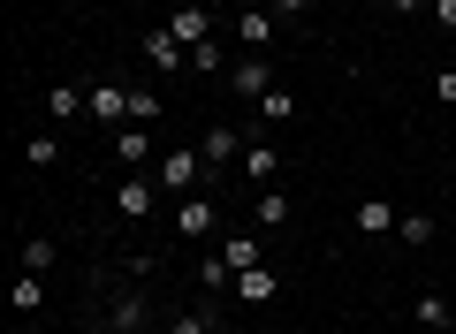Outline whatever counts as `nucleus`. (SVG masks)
<instances>
[{
  "label": "nucleus",
  "instance_id": "nucleus-2",
  "mask_svg": "<svg viewBox=\"0 0 456 334\" xmlns=\"http://www.w3.org/2000/svg\"><path fill=\"white\" fill-rule=\"evenodd\" d=\"M198 175H213V167H198V152H160V159H152V183H160V191H175V198H191Z\"/></svg>",
  "mask_w": 456,
  "mask_h": 334
},
{
  "label": "nucleus",
  "instance_id": "nucleus-14",
  "mask_svg": "<svg viewBox=\"0 0 456 334\" xmlns=\"http://www.w3.org/2000/svg\"><path fill=\"white\" fill-rule=\"evenodd\" d=\"M395 221H403V213L380 206V198H365V206H358V236H395Z\"/></svg>",
  "mask_w": 456,
  "mask_h": 334
},
{
  "label": "nucleus",
  "instance_id": "nucleus-13",
  "mask_svg": "<svg viewBox=\"0 0 456 334\" xmlns=\"http://www.w3.org/2000/svg\"><path fill=\"white\" fill-rule=\"evenodd\" d=\"M228 159H244V137H236L228 122H213L206 129V167H228Z\"/></svg>",
  "mask_w": 456,
  "mask_h": 334
},
{
  "label": "nucleus",
  "instance_id": "nucleus-31",
  "mask_svg": "<svg viewBox=\"0 0 456 334\" xmlns=\"http://www.w3.org/2000/svg\"><path fill=\"white\" fill-rule=\"evenodd\" d=\"M244 8H266V0H244Z\"/></svg>",
  "mask_w": 456,
  "mask_h": 334
},
{
  "label": "nucleus",
  "instance_id": "nucleus-6",
  "mask_svg": "<svg viewBox=\"0 0 456 334\" xmlns=\"http://www.w3.org/2000/svg\"><path fill=\"white\" fill-rule=\"evenodd\" d=\"M167 31H175L183 46H206V38H213V16H206V0H183L175 16H167Z\"/></svg>",
  "mask_w": 456,
  "mask_h": 334
},
{
  "label": "nucleus",
  "instance_id": "nucleus-11",
  "mask_svg": "<svg viewBox=\"0 0 456 334\" xmlns=\"http://www.w3.org/2000/svg\"><path fill=\"white\" fill-rule=\"evenodd\" d=\"M152 191H160V183L130 175V183H122V191H114V213H122V221H145V213H152Z\"/></svg>",
  "mask_w": 456,
  "mask_h": 334
},
{
  "label": "nucleus",
  "instance_id": "nucleus-30",
  "mask_svg": "<svg viewBox=\"0 0 456 334\" xmlns=\"http://www.w3.org/2000/svg\"><path fill=\"white\" fill-rule=\"evenodd\" d=\"M388 8H395V16H419V8H426V0H388Z\"/></svg>",
  "mask_w": 456,
  "mask_h": 334
},
{
  "label": "nucleus",
  "instance_id": "nucleus-17",
  "mask_svg": "<svg viewBox=\"0 0 456 334\" xmlns=\"http://www.w3.org/2000/svg\"><path fill=\"white\" fill-rule=\"evenodd\" d=\"M8 304H16V312H23V319H31V312H38V304H46V281H38V273H23V281H16V289H8Z\"/></svg>",
  "mask_w": 456,
  "mask_h": 334
},
{
  "label": "nucleus",
  "instance_id": "nucleus-1",
  "mask_svg": "<svg viewBox=\"0 0 456 334\" xmlns=\"http://www.w3.org/2000/svg\"><path fill=\"white\" fill-rule=\"evenodd\" d=\"M228 92H236V99H266V92H274V61H266V53L228 61Z\"/></svg>",
  "mask_w": 456,
  "mask_h": 334
},
{
  "label": "nucleus",
  "instance_id": "nucleus-9",
  "mask_svg": "<svg viewBox=\"0 0 456 334\" xmlns=\"http://www.w3.org/2000/svg\"><path fill=\"white\" fill-rule=\"evenodd\" d=\"M274 8H244V16H236V46H251V53H266L274 46Z\"/></svg>",
  "mask_w": 456,
  "mask_h": 334
},
{
  "label": "nucleus",
  "instance_id": "nucleus-23",
  "mask_svg": "<svg viewBox=\"0 0 456 334\" xmlns=\"http://www.w3.org/2000/svg\"><path fill=\"white\" fill-rule=\"evenodd\" d=\"M289 114H297V99H289V92H281V84H274V92L259 99V122H289Z\"/></svg>",
  "mask_w": 456,
  "mask_h": 334
},
{
  "label": "nucleus",
  "instance_id": "nucleus-22",
  "mask_svg": "<svg viewBox=\"0 0 456 334\" xmlns=\"http://www.w3.org/2000/svg\"><path fill=\"white\" fill-rule=\"evenodd\" d=\"M411 319H419V327H449V297H419Z\"/></svg>",
  "mask_w": 456,
  "mask_h": 334
},
{
  "label": "nucleus",
  "instance_id": "nucleus-3",
  "mask_svg": "<svg viewBox=\"0 0 456 334\" xmlns=\"http://www.w3.org/2000/svg\"><path fill=\"white\" fill-rule=\"evenodd\" d=\"M137 46H145V61L160 69V77H167V69H191V46H183V38L167 31V23H160V31H145V38H137Z\"/></svg>",
  "mask_w": 456,
  "mask_h": 334
},
{
  "label": "nucleus",
  "instance_id": "nucleus-7",
  "mask_svg": "<svg viewBox=\"0 0 456 334\" xmlns=\"http://www.w3.org/2000/svg\"><path fill=\"white\" fill-rule=\"evenodd\" d=\"M107 319H114V327H122V334H145V319H152L145 289H137V297H130V289H114V297H107Z\"/></svg>",
  "mask_w": 456,
  "mask_h": 334
},
{
  "label": "nucleus",
  "instance_id": "nucleus-24",
  "mask_svg": "<svg viewBox=\"0 0 456 334\" xmlns=\"http://www.w3.org/2000/svg\"><path fill=\"white\" fill-rule=\"evenodd\" d=\"M198 289H236V266H228V258H206V266H198Z\"/></svg>",
  "mask_w": 456,
  "mask_h": 334
},
{
  "label": "nucleus",
  "instance_id": "nucleus-27",
  "mask_svg": "<svg viewBox=\"0 0 456 334\" xmlns=\"http://www.w3.org/2000/svg\"><path fill=\"white\" fill-rule=\"evenodd\" d=\"M266 8H274V16H305L312 0H266Z\"/></svg>",
  "mask_w": 456,
  "mask_h": 334
},
{
  "label": "nucleus",
  "instance_id": "nucleus-15",
  "mask_svg": "<svg viewBox=\"0 0 456 334\" xmlns=\"http://www.w3.org/2000/svg\"><path fill=\"white\" fill-rule=\"evenodd\" d=\"M236 297H244V304H274V297H281V281H274L266 266H251V273H236Z\"/></svg>",
  "mask_w": 456,
  "mask_h": 334
},
{
  "label": "nucleus",
  "instance_id": "nucleus-29",
  "mask_svg": "<svg viewBox=\"0 0 456 334\" xmlns=\"http://www.w3.org/2000/svg\"><path fill=\"white\" fill-rule=\"evenodd\" d=\"M441 107H456V69H441Z\"/></svg>",
  "mask_w": 456,
  "mask_h": 334
},
{
  "label": "nucleus",
  "instance_id": "nucleus-8",
  "mask_svg": "<svg viewBox=\"0 0 456 334\" xmlns=\"http://www.w3.org/2000/svg\"><path fill=\"white\" fill-rule=\"evenodd\" d=\"M236 167H244V175L259 183V191H274V175H281V152H274V144H266V137H251V144H244V159H236Z\"/></svg>",
  "mask_w": 456,
  "mask_h": 334
},
{
  "label": "nucleus",
  "instance_id": "nucleus-20",
  "mask_svg": "<svg viewBox=\"0 0 456 334\" xmlns=\"http://www.w3.org/2000/svg\"><path fill=\"white\" fill-rule=\"evenodd\" d=\"M53 266V236H23V273H46Z\"/></svg>",
  "mask_w": 456,
  "mask_h": 334
},
{
  "label": "nucleus",
  "instance_id": "nucleus-5",
  "mask_svg": "<svg viewBox=\"0 0 456 334\" xmlns=\"http://www.w3.org/2000/svg\"><path fill=\"white\" fill-rule=\"evenodd\" d=\"M213 228H221V206H213V198H183L175 206V236H213Z\"/></svg>",
  "mask_w": 456,
  "mask_h": 334
},
{
  "label": "nucleus",
  "instance_id": "nucleus-19",
  "mask_svg": "<svg viewBox=\"0 0 456 334\" xmlns=\"http://www.w3.org/2000/svg\"><path fill=\"white\" fill-rule=\"evenodd\" d=\"M395 236H403V243H434L441 228H434V213H403V221H395Z\"/></svg>",
  "mask_w": 456,
  "mask_h": 334
},
{
  "label": "nucleus",
  "instance_id": "nucleus-16",
  "mask_svg": "<svg viewBox=\"0 0 456 334\" xmlns=\"http://www.w3.org/2000/svg\"><path fill=\"white\" fill-rule=\"evenodd\" d=\"M221 258H228V266H236V273L266 266V258H259V236H228V243H221Z\"/></svg>",
  "mask_w": 456,
  "mask_h": 334
},
{
  "label": "nucleus",
  "instance_id": "nucleus-25",
  "mask_svg": "<svg viewBox=\"0 0 456 334\" xmlns=\"http://www.w3.org/2000/svg\"><path fill=\"white\" fill-rule=\"evenodd\" d=\"M167 334H213V312H175V319H167Z\"/></svg>",
  "mask_w": 456,
  "mask_h": 334
},
{
  "label": "nucleus",
  "instance_id": "nucleus-4",
  "mask_svg": "<svg viewBox=\"0 0 456 334\" xmlns=\"http://www.w3.org/2000/svg\"><path fill=\"white\" fill-rule=\"evenodd\" d=\"M114 159H122V167H152V159H160V152H152V129L145 122H122V129H114Z\"/></svg>",
  "mask_w": 456,
  "mask_h": 334
},
{
  "label": "nucleus",
  "instance_id": "nucleus-28",
  "mask_svg": "<svg viewBox=\"0 0 456 334\" xmlns=\"http://www.w3.org/2000/svg\"><path fill=\"white\" fill-rule=\"evenodd\" d=\"M434 16H441V31H456V0H434Z\"/></svg>",
  "mask_w": 456,
  "mask_h": 334
},
{
  "label": "nucleus",
  "instance_id": "nucleus-10",
  "mask_svg": "<svg viewBox=\"0 0 456 334\" xmlns=\"http://www.w3.org/2000/svg\"><path fill=\"white\" fill-rule=\"evenodd\" d=\"M92 122H130V84H92Z\"/></svg>",
  "mask_w": 456,
  "mask_h": 334
},
{
  "label": "nucleus",
  "instance_id": "nucleus-18",
  "mask_svg": "<svg viewBox=\"0 0 456 334\" xmlns=\"http://www.w3.org/2000/svg\"><path fill=\"white\" fill-rule=\"evenodd\" d=\"M23 159H31V167H53V159H61V137H53V129H38V137L23 144Z\"/></svg>",
  "mask_w": 456,
  "mask_h": 334
},
{
  "label": "nucleus",
  "instance_id": "nucleus-12",
  "mask_svg": "<svg viewBox=\"0 0 456 334\" xmlns=\"http://www.w3.org/2000/svg\"><path fill=\"white\" fill-rule=\"evenodd\" d=\"M46 114H53V122H77V114H92V92H77V84H53V92H46Z\"/></svg>",
  "mask_w": 456,
  "mask_h": 334
},
{
  "label": "nucleus",
  "instance_id": "nucleus-21",
  "mask_svg": "<svg viewBox=\"0 0 456 334\" xmlns=\"http://www.w3.org/2000/svg\"><path fill=\"white\" fill-rule=\"evenodd\" d=\"M281 221H289V198H281V191H259V236H266V228H281Z\"/></svg>",
  "mask_w": 456,
  "mask_h": 334
},
{
  "label": "nucleus",
  "instance_id": "nucleus-26",
  "mask_svg": "<svg viewBox=\"0 0 456 334\" xmlns=\"http://www.w3.org/2000/svg\"><path fill=\"white\" fill-rule=\"evenodd\" d=\"M152 114H160V99H152V92H130V122L152 129Z\"/></svg>",
  "mask_w": 456,
  "mask_h": 334
}]
</instances>
